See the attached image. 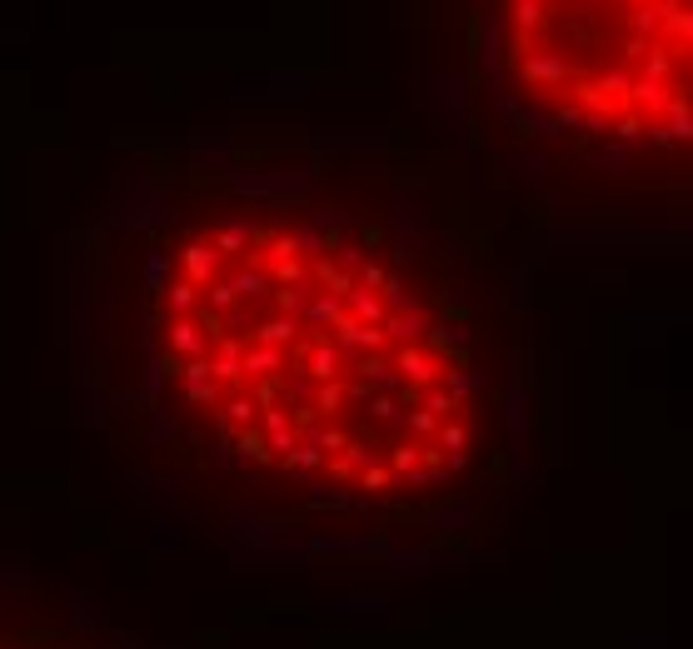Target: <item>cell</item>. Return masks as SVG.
Returning <instances> with one entry per match:
<instances>
[{
	"instance_id": "1",
	"label": "cell",
	"mask_w": 693,
	"mask_h": 649,
	"mask_svg": "<svg viewBox=\"0 0 693 649\" xmlns=\"http://www.w3.org/2000/svg\"><path fill=\"white\" fill-rule=\"evenodd\" d=\"M150 320L180 410L280 480L404 500L484 445V375L449 295L320 210L245 205L180 230Z\"/></svg>"
},
{
	"instance_id": "2",
	"label": "cell",
	"mask_w": 693,
	"mask_h": 649,
	"mask_svg": "<svg viewBox=\"0 0 693 649\" xmlns=\"http://www.w3.org/2000/svg\"><path fill=\"white\" fill-rule=\"evenodd\" d=\"M494 40L539 120L693 150V0H499Z\"/></svg>"
}]
</instances>
